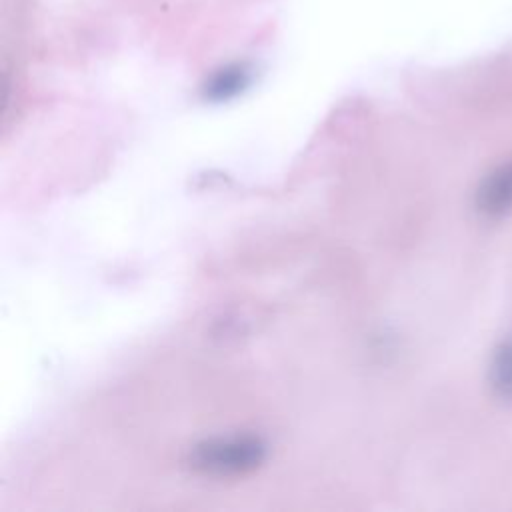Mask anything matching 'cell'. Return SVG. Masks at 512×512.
<instances>
[{
    "label": "cell",
    "mask_w": 512,
    "mask_h": 512,
    "mask_svg": "<svg viewBox=\"0 0 512 512\" xmlns=\"http://www.w3.org/2000/svg\"><path fill=\"white\" fill-rule=\"evenodd\" d=\"M266 454L256 436H228L198 444L192 452V466L208 476H238L254 470Z\"/></svg>",
    "instance_id": "obj_1"
},
{
    "label": "cell",
    "mask_w": 512,
    "mask_h": 512,
    "mask_svg": "<svg viewBox=\"0 0 512 512\" xmlns=\"http://www.w3.org/2000/svg\"><path fill=\"white\" fill-rule=\"evenodd\" d=\"M476 208L486 216H500L512 208V162L482 180L476 192Z\"/></svg>",
    "instance_id": "obj_2"
},
{
    "label": "cell",
    "mask_w": 512,
    "mask_h": 512,
    "mask_svg": "<svg viewBox=\"0 0 512 512\" xmlns=\"http://www.w3.org/2000/svg\"><path fill=\"white\" fill-rule=\"evenodd\" d=\"M250 82H252V68L246 62H232L214 70V74L206 78L202 92L206 100L224 102L242 94Z\"/></svg>",
    "instance_id": "obj_3"
},
{
    "label": "cell",
    "mask_w": 512,
    "mask_h": 512,
    "mask_svg": "<svg viewBox=\"0 0 512 512\" xmlns=\"http://www.w3.org/2000/svg\"><path fill=\"white\" fill-rule=\"evenodd\" d=\"M490 384L500 398L512 400V340L504 342L490 364Z\"/></svg>",
    "instance_id": "obj_4"
}]
</instances>
